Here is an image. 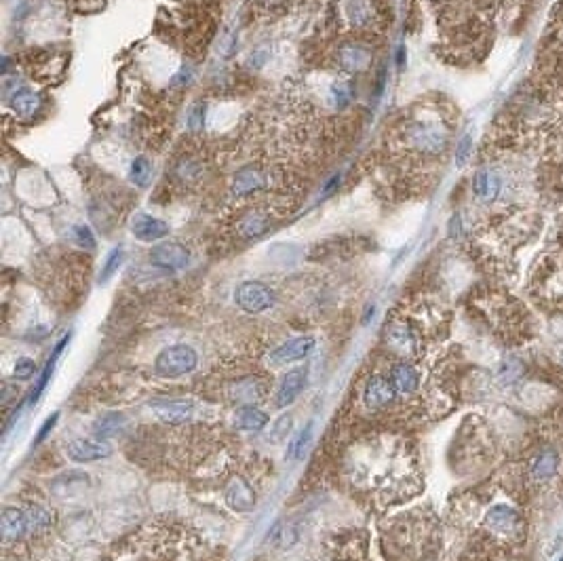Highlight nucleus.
<instances>
[{
    "label": "nucleus",
    "mask_w": 563,
    "mask_h": 561,
    "mask_svg": "<svg viewBox=\"0 0 563 561\" xmlns=\"http://www.w3.org/2000/svg\"><path fill=\"white\" fill-rule=\"evenodd\" d=\"M266 186V178L264 173H260L258 169L253 167H245L236 173L235 184H233V190H235L236 196H247L255 190Z\"/></svg>",
    "instance_id": "18"
},
{
    "label": "nucleus",
    "mask_w": 563,
    "mask_h": 561,
    "mask_svg": "<svg viewBox=\"0 0 563 561\" xmlns=\"http://www.w3.org/2000/svg\"><path fill=\"white\" fill-rule=\"evenodd\" d=\"M30 530V521H28V513L19 511V509H6L2 513V536L6 540H17L21 538L26 532Z\"/></svg>",
    "instance_id": "16"
},
{
    "label": "nucleus",
    "mask_w": 563,
    "mask_h": 561,
    "mask_svg": "<svg viewBox=\"0 0 563 561\" xmlns=\"http://www.w3.org/2000/svg\"><path fill=\"white\" fill-rule=\"evenodd\" d=\"M268 218L266 216H249L243 224H240V234L247 236V238H255V236H262V234L268 231Z\"/></svg>",
    "instance_id": "26"
},
{
    "label": "nucleus",
    "mask_w": 563,
    "mask_h": 561,
    "mask_svg": "<svg viewBox=\"0 0 563 561\" xmlns=\"http://www.w3.org/2000/svg\"><path fill=\"white\" fill-rule=\"evenodd\" d=\"M66 454L74 463H95L101 458H108L112 450L103 445L101 441H89V439H72L66 443Z\"/></svg>",
    "instance_id": "9"
},
{
    "label": "nucleus",
    "mask_w": 563,
    "mask_h": 561,
    "mask_svg": "<svg viewBox=\"0 0 563 561\" xmlns=\"http://www.w3.org/2000/svg\"><path fill=\"white\" fill-rule=\"evenodd\" d=\"M205 110H207V106L203 101H198V103H194L190 108V112H188V129L190 131H201L203 129V125H205Z\"/></svg>",
    "instance_id": "31"
},
{
    "label": "nucleus",
    "mask_w": 563,
    "mask_h": 561,
    "mask_svg": "<svg viewBox=\"0 0 563 561\" xmlns=\"http://www.w3.org/2000/svg\"><path fill=\"white\" fill-rule=\"evenodd\" d=\"M131 233L138 241L154 243V241H161L169 234V224L163 222L161 218L150 216V213H138L131 220Z\"/></svg>",
    "instance_id": "10"
},
{
    "label": "nucleus",
    "mask_w": 563,
    "mask_h": 561,
    "mask_svg": "<svg viewBox=\"0 0 563 561\" xmlns=\"http://www.w3.org/2000/svg\"><path fill=\"white\" fill-rule=\"evenodd\" d=\"M150 262L161 268V271H167V273H178V271H184L188 264H190V251L182 243H173V241H167V243H161L152 249L150 253Z\"/></svg>",
    "instance_id": "5"
},
{
    "label": "nucleus",
    "mask_w": 563,
    "mask_h": 561,
    "mask_svg": "<svg viewBox=\"0 0 563 561\" xmlns=\"http://www.w3.org/2000/svg\"><path fill=\"white\" fill-rule=\"evenodd\" d=\"M405 143L422 156H437L447 150L450 131L439 121H414L405 127Z\"/></svg>",
    "instance_id": "1"
},
{
    "label": "nucleus",
    "mask_w": 563,
    "mask_h": 561,
    "mask_svg": "<svg viewBox=\"0 0 563 561\" xmlns=\"http://www.w3.org/2000/svg\"><path fill=\"white\" fill-rule=\"evenodd\" d=\"M470 150H472V138H470V133H467V136H462V140L458 141V146H456V165L458 167L467 165Z\"/></svg>",
    "instance_id": "35"
},
{
    "label": "nucleus",
    "mask_w": 563,
    "mask_h": 561,
    "mask_svg": "<svg viewBox=\"0 0 563 561\" xmlns=\"http://www.w3.org/2000/svg\"><path fill=\"white\" fill-rule=\"evenodd\" d=\"M226 502H228V507L233 511L249 513L255 507V494H253V490L249 487L247 481L236 479L235 483L228 487V492H226Z\"/></svg>",
    "instance_id": "15"
},
{
    "label": "nucleus",
    "mask_w": 563,
    "mask_h": 561,
    "mask_svg": "<svg viewBox=\"0 0 563 561\" xmlns=\"http://www.w3.org/2000/svg\"><path fill=\"white\" fill-rule=\"evenodd\" d=\"M521 374H523L521 363L515 361V359H509V361L502 365V370H500V380H502L504 384H513V382H517V380L521 378Z\"/></svg>",
    "instance_id": "32"
},
{
    "label": "nucleus",
    "mask_w": 563,
    "mask_h": 561,
    "mask_svg": "<svg viewBox=\"0 0 563 561\" xmlns=\"http://www.w3.org/2000/svg\"><path fill=\"white\" fill-rule=\"evenodd\" d=\"M559 470V454L555 448L547 445L542 448L534 458H532V465H529V472L536 481H549L557 475Z\"/></svg>",
    "instance_id": "13"
},
{
    "label": "nucleus",
    "mask_w": 563,
    "mask_h": 561,
    "mask_svg": "<svg viewBox=\"0 0 563 561\" xmlns=\"http://www.w3.org/2000/svg\"><path fill=\"white\" fill-rule=\"evenodd\" d=\"M28 521H30V530H47L53 519H51V513L45 507L34 505L28 511Z\"/></svg>",
    "instance_id": "29"
},
{
    "label": "nucleus",
    "mask_w": 563,
    "mask_h": 561,
    "mask_svg": "<svg viewBox=\"0 0 563 561\" xmlns=\"http://www.w3.org/2000/svg\"><path fill=\"white\" fill-rule=\"evenodd\" d=\"M329 97L333 99V103H335L338 110H344V108L352 101V87H350V83H346V81H335V83L329 87Z\"/></svg>",
    "instance_id": "25"
},
{
    "label": "nucleus",
    "mask_w": 563,
    "mask_h": 561,
    "mask_svg": "<svg viewBox=\"0 0 563 561\" xmlns=\"http://www.w3.org/2000/svg\"><path fill=\"white\" fill-rule=\"evenodd\" d=\"M13 375L17 380H30L36 375V363L30 359V357H19L15 361V368H13Z\"/></svg>",
    "instance_id": "30"
},
{
    "label": "nucleus",
    "mask_w": 563,
    "mask_h": 561,
    "mask_svg": "<svg viewBox=\"0 0 563 561\" xmlns=\"http://www.w3.org/2000/svg\"><path fill=\"white\" fill-rule=\"evenodd\" d=\"M397 390L392 386V382L384 375H372L365 384V393H363V403L367 410H380L388 403H392Z\"/></svg>",
    "instance_id": "8"
},
{
    "label": "nucleus",
    "mask_w": 563,
    "mask_h": 561,
    "mask_svg": "<svg viewBox=\"0 0 563 561\" xmlns=\"http://www.w3.org/2000/svg\"><path fill=\"white\" fill-rule=\"evenodd\" d=\"M291 424H293V418L287 414V416H281L279 420L275 422V426L270 428V439L273 441H283L287 439V435L291 433Z\"/></svg>",
    "instance_id": "33"
},
{
    "label": "nucleus",
    "mask_w": 563,
    "mask_h": 561,
    "mask_svg": "<svg viewBox=\"0 0 563 561\" xmlns=\"http://www.w3.org/2000/svg\"><path fill=\"white\" fill-rule=\"evenodd\" d=\"M405 61H407V51H405V47L401 45V47L397 49V66H399V68H403V66H405Z\"/></svg>",
    "instance_id": "39"
},
{
    "label": "nucleus",
    "mask_w": 563,
    "mask_h": 561,
    "mask_svg": "<svg viewBox=\"0 0 563 561\" xmlns=\"http://www.w3.org/2000/svg\"><path fill=\"white\" fill-rule=\"evenodd\" d=\"M9 101H11V110H13L17 116H21V118H30V116H34L36 110H39V106H41L39 95L34 94L32 89H28V87L17 89L15 94L11 95Z\"/></svg>",
    "instance_id": "17"
},
{
    "label": "nucleus",
    "mask_w": 563,
    "mask_h": 561,
    "mask_svg": "<svg viewBox=\"0 0 563 561\" xmlns=\"http://www.w3.org/2000/svg\"><path fill=\"white\" fill-rule=\"evenodd\" d=\"M370 64V51L359 45H346L340 49V66L348 72H357L367 68Z\"/></svg>",
    "instance_id": "21"
},
{
    "label": "nucleus",
    "mask_w": 563,
    "mask_h": 561,
    "mask_svg": "<svg viewBox=\"0 0 563 561\" xmlns=\"http://www.w3.org/2000/svg\"><path fill=\"white\" fill-rule=\"evenodd\" d=\"M72 233H74V241H76L81 247H85V249H95V234L89 226H85V224L74 226Z\"/></svg>",
    "instance_id": "34"
},
{
    "label": "nucleus",
    "mask_w": 563,
    "mask_h": 561,
    "mask_svg": "<svg viewBox=\"0 0 563 561\" xmlns=\"http://www.w3.org/2000/svg\"><path fill=\"white\" fill-rule=\"evenodd\" d=\"M70 342V333H64V338L57 342V346H55V350H53V355L49 357L47 365H45V370H43V374H41V378H39V382H36V386H34V390H32V397H30V403H36L39 399H41V395H43V390L47 388L49 380H51V375H53V368H55V363H57V357L61 355V350L66 348V344Z\"/></svg>",
    "instance_id": "23"
},
{
    "label": "nucleus",
    "mask_w": 563,
    "mask_h": 561,
    "mask_svg": "<svg viewBox=\"0 0 563 561\" xmlns=\"http://www.w3.org/2000/svg\"><path fill=\"white\" fill-rule=\"evenodd\" d=\"M340 180H342V176H340V173H335V176H333V178L329 180L328 184L323 186V190H321V194H323V196H328V194H331V192H333L335 188L340 186Z\"/></svg>",
    "instance_id": "37"
},
{
    "label": "nucleus",
    "mask_w": 563,
    "mask_h": 561,
    "mask_svg": "<svg viewBox=\"0 0 563 561\" xmlns=\"http://www.w3.org/2000/svg\"><path fill=\"white\" fill-rule=\"evenodd\" d=\"M266 424H268V416L262 410L253 408V405H245L236 414V428H240V430L260 433Z\"/></svg>",
    "instance_id": "22"
},
{
    "label": "nucleus",
    "mask_w": 563,
    "mask_h": 561,
    "mask_svg": "<svg viewBox=\"0 0 563 561\" xmlns=\"http://www.w3.org/2000/svg\"><path fill=\"white\" fill-rule=\"evenodd\" d=\"M123 260H125V249H123V247H114V249L108 253V258H106V262H103V266H101V275H99V283H101V285L108 283V280L118 273V268L123 266Z\"/></svg>",
    "instance_id": "24"
},
{
    "label": "nucleus",
    "mask_w": 563,
    "mask_h": 561,
    "mask_svg": "<svg viewBox=\"0 0 563 561\" xmlns=\"http://www.w3.org/2000/svg\"><path fill=\"white\" fill-rule=\"evenodd\" d=\"M384 85H386V68H382V70H380V74H377V89H375V94L382 95V91H384Z\"/></svg>",
    "instance_id": "38"
},
{
    "label": "nucleus",
    "mask_w": 563,
    "mask_h": 561,
    "mask_svg": "<svg viewBox=\"0 0 563 561\" xmlns=\"http://www.w3.org/2000/svg\"><path fill=\"white\" fill-rule=\"evenodd\" d=\"M485 525L498 534V536H504V538H517L523 534V519L519 511H515L513 507L509 505H496L492 507L487 515H485Z\"/></svg>",
    "instance_id": "4"
},
{
    "label": "nucleus",
    "mask_w": 563,
    "mask_h": 561,
    "mask_svg": "<svg viewBox=\"0 0 563 561\" xmlns=\"http://www.w3.org/2000/svg\"><path fill=\"white\" fill-rule=\"evenodd\" d=\"M123 428H125V416L118 414V412H110V414H103L99 420L95 422L93 435L97 441L103 443V441L116 437Z\"/></svg>",
    "instance_id": "20"
},
{
    "label": "nucleus",
    "mask_w": 563,
    "mask_h": 561,
    "mask_svg": "<svg viewBox=\"0 0 563 561\" xmlns=\"http://www.w3.org/2000/svg\"><path fill=\"white\" fill-rule=\"evenodd\" d=\"M198 365V353L190 344H173L163 348L154 359V372L161 378H182Z\"/></svg>",
    "instance_id": "2"
},
{
    "label": "nucleus",
    "mask_w": 563,
    "mask_h": 561,
    "mask_svg": "<svg viewBox=\"0 0 563 561\" xmlns=\"http://www.w3.org/2000/svg\"><path fill=\"white\" fill-rule=\"evenodd\" d=\"M306 386V374L304 370H291L283 375L281 382H279V388H277V408H289L298 397L300 393L304 390Z\"/></svg>",
    "instance_id": "12"
},
{
    "label": "nucleus",
    "mask_w": 563,
    "mask_h": 561,
    "mask_svg": "<svg viewBox=\"0 0 563 561\" xmlns=\"http://www.w3.org/2000/svg\"><path fill=\"white\" fill-rule=\"evenodd\" d=\"M388 340H390V346H395L399 353L407 355V353H414L418 348V340H416V333L412 331L410 325L405 323H395L392 328L388 329Z\"/></svg>",
    "instance_id": "19"
},
{
    "label": "nucleus",
    "mask_w": 563,
    "mask_h": 561,
    "mask_svg": "<svg viewBox=\"0 0 563 561\" xmlns=\"http://www.w3.org/2000/svg\"><path fill=\"white\" fill-rule=\"evenodd\" d=\"M390 382H392V386H395V390L399 395H412L420 386V374L416 372V368H412L410 363L401 361V363L392 365Z\"/></svg>",
    "instance_id": "14"
},
{
    "label": "nucleus",
    "mask_w": 563,
    "mask_h": 561,
    "mask_svg": "<svg viewBox=\"0 0 563 561\" xmlns=\"http://www.w3.org/2000/svg\"><path fill=\"white\" fill-rule=\"evenodd\" d=\"M310 435H313V424H308L304 430H300L293 439H291V443H289V458H300L302 454H304V450H306V445H308V441H310Z\"/></svg>",
    "instance_id": "28"
},
{
    "label": "nucleus",
    "mask_w": 563,
    "mask_h": 561,
    "mask_svg": "<svg viewBox=\"0 0 563 561\" xmlns=\"http://www.w3.org/2000/svg\"><path fill=\"white\" fill-rule=\"evenodd\" d=\"M152 412L154 416L165 424H184L192 416V401L186 399H163V401H152Z\"/></svg>",
    "instance_id": "7"
},
{
    "label": "nucleus",
    "mask_w": 563,
    "mask_h": 561,
    "mask_svg": "<svg viewBox=\"0 0 563 561\" xmlns=\"http://www.w3.org/2000/svg\"><path fill=\"white\" fill-rule=\"evenodd\" d=\"M317 342L313 335H298V338H291L287 342H283L281 346H277L273 353H270V363L273 365H287V363H295V361H302L306 359L313 350H315Z\"/></svg>",
    "instance_id": "6"
},
{
    "label": "nucleus",
    "mask_w": 563,
    "mask_h": 561,
    "mask_svg": "<svg viewBox=\"0 0 563 561\" xmlns=\"http://www.w3.org/2000/svg\"><path fill=\"white\" fill-rule=\"evenodd\" d=\"M57 418H59V414H53L51 418H47V420H45V424H43V428H41V433H39V437H36V445H39V443H41V441H43V439L47 437L49 433L53 430V426H55V422H57Z\"/></svg>",
    "instance_id": "36"
},
{
    "label": "nucleus",
    "mask_w": 563,
    "mask_h": 561,
    "mask_svg": "<svg viewBox=\"0 0 563 561\" xmlns=\"http://www.w3.org/2000/svg\"><path fill=\"white\" fill-rule=\"evenodd\" d=\"M502 178L492 171V169H481L475 173V180H472V192L479 201H485V203H494L498 201L500 192H502Z\"/></svg>",
    "instance_id": "11"
},
{
    "label": "nucleus",
    "mask_w": 563,
    "mask_h": 561,
    "mask_svg": "<svg viewBox=\"0 0 563 561\" xmlns=\"http://www.w3.org/2000/svg\"><path fill=\"white\" fill-rule=\"evenodd\" d=\"M559 561H563V555H562V557H559Z\"/></svg>",
    "instance_id": "40"
},
{
    "label": "nucleus",
    "mask_w": 563,
    "mask_h": 561,
    "mask_svg": "<svg viewBox=\"0 0 563 561\" xmlns=\"http://www.w3.org/2000/svg\"><path fill=\"white\" fill-rule=\"evenodd\" d=\"M235 302L249 315H262L275 306V291L260 280H245L236 287Z\"/></svg>",
    "instance_id": "3"
},
{
    "label": "nucleus",
    "mask_w": 563,
    "mask_h": 561,
    "mask_svg": "<svg viewBox=\"0 0 563 561\" xmlns=\"http://www.w3.org/2000/svg\"><path fill=\"white\" fill-rule=\"evenodd\" d=\"M150 171H152L150 161L146 156H136L131 161V167H129V180L138 186H143L150 178Z\"/></svg>",
    "instance_id": "27"
}]
</instances>
